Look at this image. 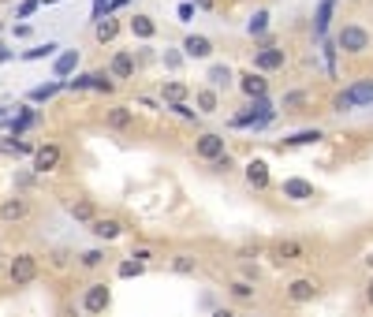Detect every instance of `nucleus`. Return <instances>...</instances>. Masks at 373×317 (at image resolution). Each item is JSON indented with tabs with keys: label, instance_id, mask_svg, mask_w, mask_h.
<instances>
[{
	"label": "nucleus",
	"instance_id": "obj_1",
	"mask_svg": "<svg viewBox=\"0 0 373 317\" xmlns=\"http://www.w3.org/2000/svg\"><path fill=\"white\" fill-rule=\"evenodd\" d=\"M369 49H373V34L362 23H343L336 30V52H343V56H366Z\"/></svg>",
	"mask_w": 373,
	"mask_h": 317
},
{
	"label": "nucleus",
	"instance_id": "obj_2",
	"mask_svg": "<svg viewBox=\"0 0 373 317\" xmlns=\"http://www.w3.org/2000/svg\"><path fill=\"white\" fill-rule=\"evenodd\" d=\"M366 104H373V78H358V83H351L348 90H340L336 97H332V112H355V109H366Z\"/></svg>",
	"mask_w": 373,
	"mask_h": 317
},
{
	"label": "nucleus",
	"instance_id": "obj_3",
	"mask_svg": "<svg viewBox=\"0 0 373 317\" xmlns=\"http://www.w3.org/2000/svg\"><path fill=\"white\" fill-rule=\"evenodd\" d=\"M288 68V49L276 45L269 34L261 37V49H254V60H250V71H261V75H273V71H284Z\"/></svg>",
	"mask_w": 373,
	"mask_h": 317
},
{
	"label": "nucleus",
	"instance_id": "obj_4",
	"mask_svg": "<svg viewBox=\"0 0 373 317\" xmlns=\"http://www.w3.org/2000/svg\"><path fill=\"white\" fill-rule=\"evenodd\" d=\"M8 276H11V284L16 287H30L37 276H42V265H37V254H16L11 258V265H8Z\"/></svg>",
	"mask_w": 373,
	"mask_h": 317
},
{
	"label": "nucleus",
	"instance_id": "obj_5",
	"mask_svg": "<svg viewBox=\"0 0 373 317\" xmlns=\"http://www.w3.org/2000/svg\"><path fill=\"white\" fill-rule=\"evenodd\" d=\"M317 295H321V284H317L314 276H295V280H288V287H284V299L291 306H310Z\"/></svg>",
	"mask_w": 373,
	"mask_h": 317
},
{
	"label": "nucleus",
	"instance_id": "obj_6",
	"mask_svg": "<svg viewBox=\"0 0 373 317\" xmlns=\"http://www.w3.org/2000/svg\"><path fill=\"white\" fill-rule=\"evenodd\" d=\"M228 153V138L220 135V131H202V135L194 138V157L198 161H217V157Z\"/></svg>",
	"mask_w": 373,
	"mask_h": 317
},
{
	"label": "nucleus",
	"instance_id": "obj_7",
	"mask_svg": "<svg viewBox=\"0 0 373 317\" xmlns=\"http://www.w3.org/2000/svg\"><path fill=\"white\" fill-rule=\"evenodd\" d=\"M235 90L247 101H261V97H269V78H265L261 71H239L235 75Z\"/></svg>",
	"mask_w": 373,
	"mask_h": 317
},
{
	"label": "nucleus",
	"instance_id": "obj_8",
	"mask_svg": "<svg viewBox=\"0 0 373 317\" xmlns=\"http://www.w3.org/2000/svg\"><path fill=\"white\" fill-rule=\"evenodd\" d=\"M243 179L250 191H269L273 187V172H269V161L265 157H250L243 165Z\"/></svg>",
	"mask_w": 373,
	"mask_h": 317
},
{
	"label": "nucleus",
	"instance_id": "obj_9",
	"mask_svg": "<svg viewBox=\"0 0 373 317\" xmlns=\"http://www.w3.org/2000/svg\"><path fill=\"white\" fill-rule=\"evenodd\" d=\"M105 71H109L116 83H127V78H135V71H138V56L131 49H116L109 56V68Z\"/></svg>",
	"mask_w": 373,
	"mask_h": 317
},
{
	"label": "nucleus",
	"instance_id": "obj_10",
	"mask_svg": "<svg viewBox=\"0 0 373 317\" xmlns=\"http://www.w3.org/2000/svg\"><path fill=\"white\" fill-rule=\"evenodd\" d=\"M109 306H112V287L109 284H90L86 292H83V310L90 317H101Z\"/></svg>",
	"mask_w": 373,
	"mask_h": 317
},
{
	"label": "nucleus",
	"instance_id": "obj_11",
	"mask_svg": "<svg viewBox=\"0 0 373 317\" xmlns=\"http://www.w3.org/2000/svg\"><path fill=\"white\" fill-rule=\"evenodd\" d=\"M280 198H284V202H314L317 187L302 176H288L284 183H280Z\"/></svg>",
	"mask_w": 373,
	"mask_h": 317
},
{
	"label": "nucleus",
	"instance_id": "obj_12",
	"mask_svg": "<svg viewBox=\"0 0 373 317\" xmlns=\"http://www.w3.org/2000/svg\"><path fill=\"white\" fill-rule=\"evenodd\" d=\"M306 243L302 239H280V243H273V261L276 265H295V261H306Z\"/></svg>",
	"mask_w": 373,
	"mask_h": 317
},
{
	"label": "nucleus",
	"instance_id": "obj_13",
	"mask_svg": "<svg viewBox=\"0 0 373 317\" xmlns=\"http://www.w3.org/2000/svg\"><path fill=\"white\" fill-rule=\"evenodd\" d=\"M179 49H183L186 60H213V52H217V42H213V37H206V34H186Z\"/></svg>",
	"mask_w": 373,
	"mask_h": 317
},
{
	"label": "nucleus",
	"instance_id": "obj_14",
	"mask_svg": "<svg viewBox=\"0 0 373 317\" xmlns=\"http://www.w3.org/2000/svg\"><path fill=\"white\" fill-rule=\"evenodd\" d=\"M64 161V150L57 146V142H45V146L34 150V172L37 176H49V172H57Z\"/></svg>",
	"mask_w": 373,
	"mask_h": 317
},
{
	"label": "nucleus",
	"instance_id": "obj_15",
	"mask_svg": "<svg viewBox=\"0 0 373 317\" xmlns=\"http://www.w3.org/2000/svg\"><path fill=\"white\" fill-rule=\"evenodd\" d=\"M191 101H194L198 116H217V112H220V90H213V86H206V83L191 94Z\"/></svg>",
	"mask_w": 373,
	"mask_h": 317
},
{
	"label": "nucleus",
	"instance_id": "obj_16",
	"mask_svg": "<svg viewBox=\"0 0 373 317\" xmlns=\"http://www.w3.org/2000/svg\"><path fill=\"white\" fill-rule=\"evenodd\" d=\"M105 127L109 131H131L135 127V109H131V104H112V109H105Z\"/></svg>",
	"mask_w": 373,
	"mask_h": 317
},
{
	"label": "nucleus",
	"instance_id": "obj_17",
	"mask_svg": "<svg viewBox=\"0 0 373 317\" xmlns=\"http://www.w3.org/2000/svg\"><path fill=\"white\" fill-rule=\"evenodd\" d=\"M26 217H30V202H26L23 194L4 198V202H0V220H4V224H19Z\"/></svg>",
	"mask_w": 373,
	"mask_h": 317
},
{
	"label": "nucleus",
	"instance_id": "obj_18",
	"mask_svg": "<svg viewBox=\"0 0 373 317\" xmlns=\"http://www.w3.org/2000/svg\"><path fill=\"white\" fill-rule=\"evenodd\" d=\"M321 138H325V131H321V127H302V131H295V135H288L284 142H280V150H302V146H317Z\"/></svg>",
	"mask_w": 373,
	"mask_h": 317
},
{
	"label": "nucleus",
	"instance_id": "obj_19",
	"mask_svg": "<svg viewBox=\"0 0 373 317\" xmlns=\"http://www.w3.org/2000/svg\"><path fill=\"white\" fill-rule=\"evenodd\" d=\"M127 30L138 37V42H153L157 37V30H161V26H157V19L153 16H142V11H135V16L127 19Z\"/></svg>",
	"mask_w": 373,
	"mask_h": 317
},
{
	"label": "nucleus",
	"instance_id": "obj_20",
	"mask_svg": "<svg viewBox=\"0 0 373 317\" xmlns=\"http://www.w3.org/2000/svg\"><path fill=\"white\" fill-rule=\"evenodd\" d=\"M191 94H194V90L186 86V83H179V78H165V83H161V101L168 104V109H172V104L191 101Z\"/></svg>",
	"mask_w": 373,
	"mask_h": 317
},
{
	"label": "nucleus",
	"instance_id": "obj_21",
	"mask_svg": "<svg viewBox=\"0 0 373 317\" xmlns=\"http://www.w3.org/2000/svg\"><path fill=\"white\" fill-rule=\"evenodd\" d=\"M90 232L97 235L101 243H112V239H119L124 235V220H116V217H97L90 224Z\"/></svg>",
	"mask_w": 373,
	"mask_h": 317
},
{
	"label": "nucleus",
	"instance_id": "obj_22",
	"mask_svg": "<svg viewBox=\"0 0 373 317\" xmlns=\"http://www.w3.org/2000/svg\"><path fill=\"white\" fill-rule=\"evenodd\" d=\"M119 30H124V23H119L116 16H105V19L93 23V37H97L101 45H112L116 37H119Z\"/></svg>",
	"mask_w": 373,
	"mask_h": 317
},
{
	"label": "nucleus",
	"instance_id": "obj_23",
	"mask_svg": "<svg viewBox=\"0 0 373 317\" xmlns=\"http://www.w3.org/2000/svg\"><path fill=\"white\" fill-rule=\"evenodd\" d=\"M206 86H213V90H228V86H235V71L228 68V64H209Z\"/></svg>",
	"mask_w": 373,
	"mask_h": 317
},
{
	"label": "nucleus",
	"instance_id": "obj_24",
	"mask_svg": "<svg viewBox=\"0 0 373 317\" xmlns=\"http://www.w3.org/2000/svg\"><path fill=\"white\" fill-rule=\"evenodd\" d=\"M168 269L176 273V276H194L198 273V258L191 254V250H179V254L168 258Z\"/></svg>",
	"mask_w": 373,
	"mask_h": 317
},
{
	"label": "nucleus",
	"instance_id": "obj_25",
	"mask_svg": "<svg viewBox=\"0 0 373 317\" xmlns=\"http://www.w3.org/2000/svg\"><path fill=\"white\" fill-rule=\"evenodd\" d=\"M78 60H83V56H78V49H64L60 56L52 60V75H57V78H68V75L78 68Z\"/></svg>",
	"mask_w": 373,
	"mask_h": 317
},
{
	"label": "nucleus",
	"instance_id": "obj_26",
	"mask_svg": "<svg viewBox=\"0 0 373 317\" xmlns=\"http://www.w3.org/2000/svg\"><path fill=\"white\" fill-rule=\"evenodd\" d=\"M68 213L78 224H93V220H97V205H93L90 198H75V202H68Z\"/></svg>",
	"mask_w": 373,
	"mask_h": 317
},
{
	"label": "nucleus",
	"instance_id": "obj_27",
	"mask_svg": "<svg viewBox=\"0 0 373 317\" xmlns=\"http://www.w3.org/2000/svg\"><path fill=\"white\" fill-rule=\"evenodd\" d=\"M306 104H310V90H288V94L280 97V109L284 112H302Z\"/></svg>",
	"mask_w": 373,
	"mask_h": 317
},
{
	"label": "nucleus",
	"instance_id": "obj_28",
	"mask_svg": "<svg viewBox=\"0 0 373 317\" xmlns=\"http://www.w3.org/2000/svg\"><path fill=\"white\" fill-rule=\"evenodd\" d=\"M228 299L232 302H254L258 299V287L250 284V280H232L228 284Z\"/></svg>",
	"mask_w": 373,
	"mask_h": 317
},
{
	"label": "nucleus",
	"instance_id": "obj_29",
	"mask_svg": "<svg viewBox=\"0 0 373 317\" xmlns=\"http://www.w3.org/2000/svg\"><path fill=\"white\" fill-rule=\"evenodd\" d=\"M57 56H60V45L57 42H45V45L23 52V60H57Z\"/></svg>",
	"mask_w": 373,
	"mask_h": 317
},
{
	"label": "nucleus",
	"instance_id": "obj_30",
	"mask_svg": "<svg viewBox=\"0 0 373 317\" xmlns=\"http://www.w3.org/2000/svg\"><path fill=\"white\" fill-rule=\"evenodd\" d=\"M37 146H30V142H23V138H8V142H0V153H11V157H34Z\"/></svg>",
	"mask_w": 373,
	"mask_h": 317
},
{
	"label": "nucleus",
	"instance_id": "obj_31",
	"mask_svg": "<svg viewBox=\"0 0 373 317\" xmlns=\"http://www.w3.org/2000/svg\"><path fill=\"white\" fill-rule=\"evenodd\" d=\"M235 168H239V161L232 157V150L224 153V157H217V161H209V172H213V176H232Z\"/></svg>",
	"mask_w": 373,
	"mask_h": 317
},
{
	"label": "nucleus",
	"instance_id": "obj_32",
	"mask_svg": "<svg viewBox=\"0 0 373 317\" xmlns=\"http://www.w3.org/2000/svg\"><path fill=\"white\" fill-rule=\"evenodd\" d=\"M60 90H68V83H60V78H57V83H45V86H34L30 101H49V97H57Z\"/></svg>",
	"mask_w": 373,
	"mask_h": 317
},
{
	"label": "nucleus",
	"instance_id": "obj_33",
	"mask_svg": "<svg viewBox=\"0 0 373 317\" xmlns=\"http://www.w3.org/2000/svg\"><path fill=\"white\" fill-rule=\"evenodd\" d=\"M265 30H269V11H254L247 23V34L250 37H265Z\"/></svg>",
	"mask_w": 373,
	"mask_h": 317
},
{
	"label": "nucleus",
	"instance_id": "obj_34",
	"mask_svg": "<svg viewBox=\"0 0 373 317\" xmlns=\"http://www.w3.org/2000/svg\"><path fill=\"white\" fill-rule=\"evenodd\" d=\"M78 265H83V269H101L105 265V250H97V246H93V250H83V254H78Z\"/></svg>",
	"mask_w": 373,
	"mask_h": 317
},
{
	"label": "nucleus",
	"instance_id": "obj_35",
	"mask_svg": "<svg viewBox=\"0 0 373 317\" xmlns=\"http://www.w3.org/2000/svg\"><path fill=\"white\" fill-rule=\"evenodd\" d=\"M90 90H97V94H112V90H116V78H112L109 71H93Z\"/></svg>",
	"mask_w": 373,
	"mask_h": 317
},
{
	"label": "nucleus",
	"instance_id": "obj_36",
	"mask_svg": "<svg viewBox=\"0 0 373 317\" xmlns=\"http://www.w3.org/2000/svg\"><path fill=\"white\" fill-rule=\"evenodd\" d=\"M116 273L124 276V280H131V276H142V273H146V265H142V261H135V258H124Z\"/></svg>",
	"mask_w": 373,
	"mask_h": 317
},
{
	"label": "nucleus",
	"instance_id": "obj_37",
	"mask_svg": "<svg viewBox=\"0 0 373 317\" xmlns=\"http://www.w3.org/2000/svg\"><path fill=\"white\" fill-rule=\"evenodd\" d=\"M127 258H135V261H142V265H150V261H153V246H135Z\"/></svg>",
	"mask_w": 373,
	"mask_h": 317
},
{
	"label": "nucleus",
	"instance_id": "obj_38",
	"mask_svg": "<svg viewBox=\"0 0 373 317\" xmlns=\"http://www.w3.org/2000/svg\"><path fill=\"white\" fill-rule=\"evenodd\" d=\"M37 8H42V0H23V4L16 8V16H19V19H26V16H34Z\"/></svg>",
	"mask_w": 373,
	"mask_h": 317
},
{
	"label": "nucleus",
	"instance_id": "obj_39",
	"mask_svg": "<svg viewBox=\"0 0 373 317\" xmlns=\"http://www.w3.org/2000/svg\"><path fill=\"white\" fill-rule=\"evenodd\" d=\"M90 83H93V71L90 75H75L68 83V90H71V94H75V90H90Z\"/></svg>",
	"mask_w": 373,
	"mask_h": 317
},
{
	"label": "nucleus",
	"instance_id": "obj_40",
	"mask_svg": "<svg viewBox=\"0 0 373 317\" xmlns=\"http://www.w3.org/2000/svg\"><path fill=\"white\" fill-rule=\"evenodd\" d=\"M172 112H179V116H183V120H191V124H198V112H194V109H191V104H186V101H183V104H172Z\"/></svg>",
	"mask_w": 373,
	"mask_h": 317
},
{
	"label": "nucleus",
	"instance_id": "obj_41",
	"mask_svg": "<svg viewBox=\"0 0 373 317\" xmlns=\"http://www.w3.org/2000/svg\"><path fill=\"white\" fill-rule=\"evenodd\" d=\"M186 56H183V52H165V64H168V68H179V64H183Z\"/></svg>",
	"mask_w": 373,
	"mask_h": 317
},
{
	"label": "nucleus",
	"instance_id": "obj_42",
	"mask_svg": "<svg viewBox=\"0 0 373 317\" xmlns=\"http://www.w3.org/2000/svg\"><path fill=\"white\" fill-rule=\"evenodd\" d=\"M194 16V4H191V0H183V4H179V19H191Z\"/></svg>",
	"mask_w": 373,
	"mask_h": 317
},
{
	"label": "nucleus",
	"instance_id": "obj_43",
	"mask_svg": "<svg viewBox=\"0 0 373 317\" xmlns=\"http://www.w3.org/2000/svg\"><path fill=\"white\" fill-rule=\"evenodd\" d=\"M11 34H16V37H30V23H19V26H11Z\"/></svg>",
	"mask_w": 373,
	"mask_h": 317
},
{
	"label": "nucleus",
	"instance_id": "obj_44",
	"mask_svg": "<svg viewBox=\"0 0 373 317\" xmlns=\"http://www.w3.org/2000/svg\"><path fill=\"white\" fill-rule=\"evenodd\" d=\"M209 317H239V313H235L232 306H217V310H213Z\"/></svg>",
	"mask_w": 373,
	"mask_h": 317
},
{
	"label": "nucleus",
	"instance_id": "obj_45",
	"mask_svg": "<svg viewBox=\"0 0 373 317\" xmlns=\"http://www.w3.org/2000/svg\"><path fill=\"white\" fill-rule=\"evenodd\" d=\"M362 295H366V306H373V276L366 280V292H362Z\"/></svg>",
	"mask_w": 373,
	"mask_h": 317
},
{
	"label": "nucleus",
	"instance_id": "obj_46",
	"mask_svg": "<svg viewBox=\"0 0 373 317\" xmlns=\"http://www.w3.org/2000/svg\"><path fill=\"white\" fill-rule=\"evenodd\" d=\"M8 60H11V49H8V45H0V64H8Z\"/></svg>",
	"mask_w": 373,
	"mask_h": 317
},
{
	"label": "nucleus",
	"instance_id": "obj_47",
	"mask_svg": "<svg viewBox=\"0 0 373 317\" xmlns=\"http://www.w3.org/2000/svg\"><path fill=\"white\" fill-rule=\"evenodd\" d=\"M42 4H64V0H42Z\"/></svg>",
	"mask_w": 373,
	"mask_h": 317
},
{
	"label": "nucleus",
	"instance_id": "obj_48",
	"mask_svg": "<svg viewBox=\"0 0 373 317\" xmlns=\"http://www.w3.org/2000/svg\"><path fill=\"white\" fill-rule=\"evenodd\" d=\"M4 116H8V109H4V104H0V120H4Z\"/></svg>",
	"mask_w": 373,
	"mask_h": 317
},
{
	"label": "nucleus",
	"instance_id": "obj_49",
	"mask_svg": "<svg viewBox=\"0 0 373 317\" xmlns=\"http://www.w3.org/2000/svg\"><path fill=\"white\" fill-rule=\"evenodd\" d=\"M343 4H362V0H343Z\"/></svg>",
	"mask_w": 373,
	"mask_h": 317
},
{
	"label": "nucleus",
	"instance_id": "obj_50",
	"mask_svg": "<svg viewBox=\"0 0 373 317\" xmlns=\"http://www.w3.org/2000/svg\"><path fill=\"white\" fill-rule=\"evenodd\" d=\"M0 4H11V0H0Z\"/></svg>",
	"mask_w": 373,
	"mask_h": 317
}]
</instances>
